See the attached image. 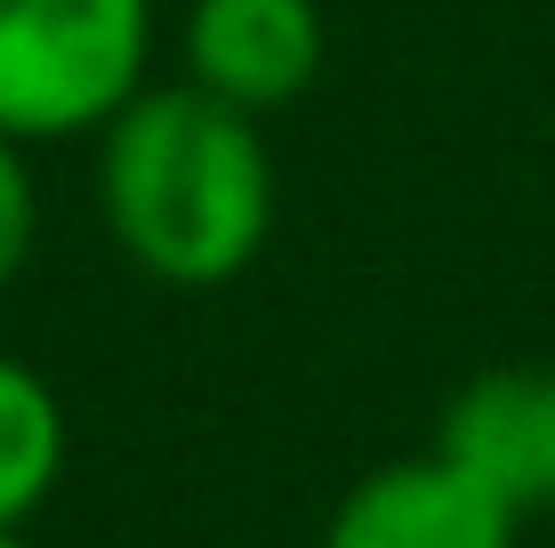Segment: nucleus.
Instances as JSON below:
<instances>
[{
    "label": "nucleus",
    "mask_w": 555,
    "mask_h": 548,
    "mask_svg": "<svg viewBox=\"0 0 555 548\" xmlns=\"http://www.w3.org/2000/svg\"><path fill=\"white\" fill-rule=\"evenodd\" d=\"M98 211L138 275L169 291H218L274 234L266 129L194 81H145L98 129Z\"/></svg>",
    "instance_id": "nucleus-1"
},
{
    "label": "nucleus",
    "mask_w": 555,
    "mask_h": 548,
    "mask_svg": "<svg viewBox=\"0 0 555 548\" xmlns=\"http://www.w3.org/2000/svg\"><path fill=\"white\" fill-rule=\"evenodd\" d=\"M435 451L475 476L491 500H507L515 517L524 508H547V444H540V371H483L443 404V428H435Z\"/></svg>",
    "instance_id": "nucleus-5"
},
{
    "label": "nucleus",
    "mask_w": 555,
    "mask_h": 548,
    "mask_svg": "<svg viewBox=\"0 0 555 548\" xmlns=\"http://www.w3.org/2000/svg\"><path fill=\"white\" fill-rule=\"evenodd\" d=\"M65 476V404L33 364L0 355V524H25Z\"/></svg>",
    "instance_id": "nucleus-6"
},
{
    "label": "nucleus",
    "mask_w": 555,
    "mask_h": 548,
    "mask_svg": "<svg viewBox=\"0 0 555 548\" xmlns=\"http://www.w3.org/2000/svg\"><path fill=\"white\" fill-rule=\"evenodd\" d=\"M322 49L331 41H322L314 0H194L185 9V81L250 122L314 89Z\"/></svg>",
    "instance_id": "nucleus-3"
},
{
    "label": "nucleus",
    "mask_w": 555,
    "mask_h": 548,
    "mask_svg": "<svg viewBox=\"0 0 555 548\" xmlns=\"http://www.w3.org/2000/svg\"><path fill=\"white\" fill-rule=\"evenodd\" d=\"M0 548H33L25 533H16V524H0Z\"/></svg>",
    "instance_id": "nucleus-9"
},
{
    "label": "nucleus",
    "mask_w": 555,
    "mask_h": 548,
    "mask_svg": "<svg viewBox=\"0 0 555 548\" xmlns=\"http://www.w3.org/2000/svg\"><path fill=\"white\" fill-rule=\"evenodd\" d=\"M540 444H547V508H555V371H540Z\"/></svg>",
    "instance_id": "nucleus-8"
},
{
    "label": "nucleus",
    "mask_w": 555,
    "mask_h": 548,
    "mask_svg": "<svg viewBox=\"0 0 555 548\" xmlns=\"http://www.w3.org/2000/svg\"><path fill=\"white\" fill-rule=\"evenodd\" d=\"M322 548H515V508L459 476L443 451L371 468L338 500Z\"/></svg>",
    "instance_id": "nucleus-4"
},
{
    "label": "nucleus",
    "mask_w": 555,
    "mask_h": 548,
    "mask_svg": "<svg viewBox=\"0 0 555 548\" xmlns=\"http://www.w3.org/2000/svg\"><path fill=\"white\" fill-rule=\"evenodd\" d=\"M33 234H41V186L25 169V138L0 129V291L16 282V267L33 258Z\"/></svg>",
    "instance_id": "nucleus-7"
},
{
    "label": "nucleus",
    "mask_w": 555,
    "mask_h": 548,
    "mask_svg": "<svg viewBox=\"0 0 555 548\" xmlns=\"http://www.w3.org/2000/svg\"><path fill=\"white\" fill-rule=\"evenodd\" d=\"M153 0H0V129L98 138L145 89Z\"/></svg>",
    "instance_id": "nucleus-2"
}]
</instances>
